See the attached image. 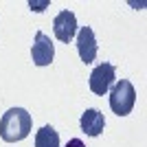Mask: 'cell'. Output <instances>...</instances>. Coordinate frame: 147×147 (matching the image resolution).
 <instances>
[{
  "label": "cell",
  "instance_id": "1",
  "mask_svg": "<svg viewBox=\"0 0 147 147\" xmlns=\"http://www.w3.org/2000/svg\"><path fill=\"white\" fill-rule=\"evenodd\" d=\"M31 114L24 108H11L0 119V136L7 143H18L31 134Z\"/></svg>",
  "mask_w": 147,
  "mask_h": 147
},
{
  "label": "cell",
  "instance_id": "2",
  "mask_svg": "<svg viewBox=\"0 0 147 147\" xmlns=\"http://www.w3.org/2000/svg\"><path fill=\"white\" fill-rule=\"evenodd\" d=\"M136 103V90L127 79L114 81V86L110 88V110L119 117H125L132 112Z\"/></svg>",
  "mask_w": 147,
  "mask_h": 147
},
{
  "label": "cell",
  "instance_id": "3",
  "mask_svg": "<svg viewBox=\"0 0 147 147\" xmlns=\"http://www.w3.org/2000/svg\"><path fill=\"white\" fill-rule=\"evenodd\" d=\"M114 81H117V68L108 61H103L90 73V90L99 97H103L105 92H110Z\"/></svg>",
  "mask_w": 147,
  "mask_h": 147
},
{
  "label": "cell",
  "instance_id": "4",
  "mask_svg": "<svg viewBox=\"0 0 147 147\" xmlns=\"http://www.w3.org/2000/svg\"><path fill=\"white\" fill-rule=\"evenodd\" d=\"M31 57H33V64L35 66H49L53 57H55V46L51 42V37L42 31L35 33V40H33V49H31Z\"/></svg>",
  "mask_w": 147,
  "mask_h": 147
},
{
  "label": "cell",
  "instance_id": "5",
  "mask_svg": "<svg viewBox=\"0 0 147 147\" xmlns=\"http://www.w3.org/2000/svg\"><path fill=\"white\" fill-rule=\"evenodd\" d=\"M53 33L59 42L68 44L73 42L75 33H77V18L73 11H61L55 20H53Z\"/></svg>",
  "mask_w": 147,
  "mask_h": 147
},
{
  "label": "cell",
  "instance_id": "6",
  "mask_svg": "<svg viewBox=\"0 0 147 147\" xmlns=\"http://www.w3.org/2000/svg\"><path fill=\"white\" fill-rule=\"evenodd\" d=\"M77 51H79V57L84 64H92L94 57H97V40H94V33H92L90 26H81L79 33H77Z\"/></svg>",
  "mask_w": 147,
  "mask_h": 147
},
{
  "label": "cell",
  "instance_id": "7",
  "mask_svg": "<svg viewBox=\"0 0 147 147\" xmlns=\"http://www.w3.org/2000/svg\"><path fill=\"white\" fill-rule=\"evenodd\" d=\"M79 123H81V129H84L88 136H99L105 127V119L97 108H88V110L81 114Z\"/></svg>",
  "mask_w": 147,
  "mask_h": 147
},
{
  "label": "cell",
  "instance_id": "8",
  "mask_svg": "<svg viewBox=\"0 0 147 147\" xmlns=\"http://www.w3.org/2000/svg\"><path fill=\"white\" fill-rule=\"evenodd\" d=\"M35 147H59V134L55 127L44 125L35 132Z\"/></svg>",
  "mask_w": 147,
  "mask_h": 147
},
{
  "label": "cell",
  "instance_id": "9",
  "mask_svg": "<svg viewBox=\"0 0 147 147\" xmlns=\"http://www.w3.org/2000/svg\"><path fill=\"white\" fill-rule=\"evenodd\" d=\"M29 7L33 9V11H44V9L49 7V0H42V2H35V0H31Z\"/></svg>",
  "mask_w": 147,
  "mask_h": 147
},
{
  "label": "cell",
  "instance_id": "10",
  "mask_svg": "<svg viewBox=\"0 0 147 147\" xmlns=\"http://www.w3.org/2000/svg\"><path fill=\"white\" fill-rule=\"evenodd\" d=\"M66 147H86V145H84L81 138H70V141L66 143Z\"/></svg>",
  "mask_w": 147,
  "mask_h": 147
}]
</instances>
